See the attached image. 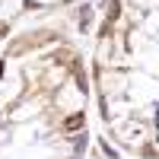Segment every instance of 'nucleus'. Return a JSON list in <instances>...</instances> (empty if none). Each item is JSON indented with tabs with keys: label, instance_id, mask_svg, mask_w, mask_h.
I'll list each match as a JSON object with an SVG mask.
<instances>
[{
	"label": "nucleus",
	"instance_id": "obj_1",
	"mask_svg": "<svg viewBox=\"0 0 159 159\" xmlns=\"http://www.w3.org/2000/svg\"><path fill=\"white\" fill-rule=\"evenodd\" d=\"M80 124H83V118H80V115H73L70 121H67V127H70V130H73V127H80Z\"/></svg>",
	"mask_w": 159,
	"mask_h": 159
}]
</instances>
